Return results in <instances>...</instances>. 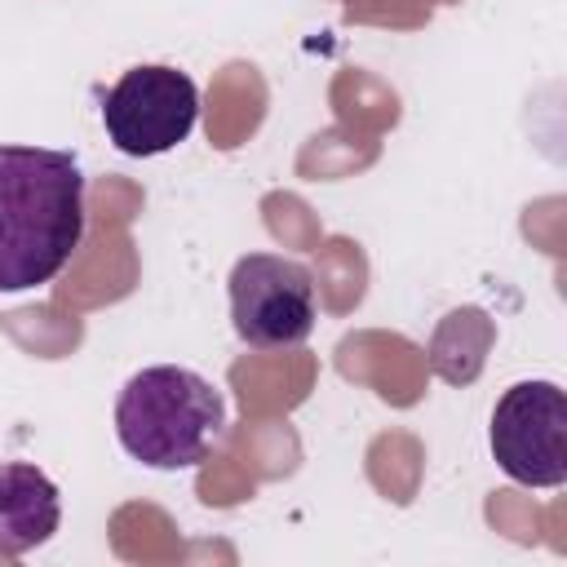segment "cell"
Masks as SVG:
<instances>
[{
    "label": "cell",
    "mask_w": 567,
    "mask_h": 567,
    "mask_svg": "<svg viewBox=\"0 0 567 567\" xmlns=\"http://www.w3.org/2000/svg\"><path fill=\"white\" fill-rule=\"evenodd\" d=\"M62 523V496L53 478L27 461L0 465V558L31 554Z\"/></svg>",
    "instance_id": "8992f818"
},
{
    "label": "cell",
    "mask_w": 567,
    "mask_h": 567,
    "mask_svg": "<svg viewBox=\"0 0 567 567\" xmlns=\"http://www.w3.org/2000/svg\"><path fill=\"white\" fill-rule=\"evenodd\" d=\"M492 456L523 487L567 483V394L554 381H518L496 399Z\"/></svg>",
    "instance_id": "5b68a950"
},
{
    "label": "cell",
    "mask_w": 567,
    "mask_h": 567,
    "mask_svg": "<svg viewBox=\"0 0 567 567\" xmlns=\"http://www.w3.org/2000/svg\"><path fill=\"white\" fill-rule=\"evenodd\" d=\"M199 115V89L177 66H133L102 97V124L115 151L146 159L190 137Z\"/></svg>",
    "instance_id": "277c9868"
},
{
    "label": "cell",
    "mask_w": 567,
    "mask_h": 567,
    "mask_svg": "<svg viewBox=\"0 0 567 567\" xmlns=\"http://www.w3.org/2000/svg\"><path fill=\"white\" fill-rule=\"evenodd\" d=\"M84 239V173L71 151L0 146V292L62 275Z\"/></svg>",
    "instance_id": "6da1fadb"
},
{
    "label": "cell",
    "mask_w": 567,
    "mask_h": 567,
    "mask_svg": "<svg viewBox=\"0 0 567 567\" xmlns=\"http://www.w3.org/2000/svg\"><path fill=\"white\" fill-rule=\"evenodd\" d=\"M120 447L151 470H190L226 434L221 390L177 363L142 368L115 399Z\"/></svg>",
    "instance_id": "7a4b0ae2"
},
{
    "label": "cell",
    "mask_w": 567,
    "mask_h": 567,
    "mask_svg": "<svg viewBox=\"0 0 567 567\" xmlns=\"http://www.w3.org/2000/svg\"><path fill=\"white\" fill-rule=\"evenodd\" d=\"M230 323L252 350L301 346L315 328V279L279 252H248L230 266Z\"/></svg>",
    "instance_id": "3957f363"
}]
</instances>
